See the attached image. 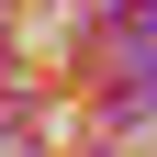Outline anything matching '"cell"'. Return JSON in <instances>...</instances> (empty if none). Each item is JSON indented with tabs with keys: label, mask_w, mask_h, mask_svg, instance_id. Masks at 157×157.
<instances>
[{
	"label": "cell",
	"mask_w": 157,
	"mask_h": 157,
	"mask_svg": "<svg viewBox=\"0 0 157 157\" xmlns=\"http://www.w3.org/2000/svg\"><path fill=\"white\" fill-rule=\"evenodd\" d=\"M124 11V34H157V0H112Z\"/></svg>",
	"instance_id": "2"
},
{
	"label": "cell",
	"mask_w": 157,
	"mask_h": 157,
	"mask_svg": "<svg viewBox=\"0 0 157 157\" xmlns=\"http://www.w3.org/2000/svg\"><path fill=\"white\" fill-rule=\"evenodd\" d=\"M112 112H124V124H146V112H157V56H146V67L124 78V101H112Z\"/></svg>",
	"instance_id": "1"
}]
</instances>
